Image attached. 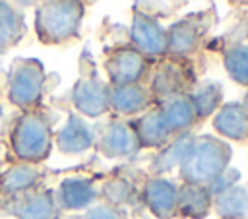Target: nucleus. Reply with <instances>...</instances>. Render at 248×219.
<instances>
[{"instance_id":"f257e3e1","label":"nucleus","mask_w":248,"mask_h":219,"mask_svg":"<svg viewBox=\"0 0 248 219\" xmlns=\"http://www.w3.org/2000/svg\"><path fill=\"white\" fill-rule=\"evenodd\" d=\"M10 153L17 163L41 165L50 157L54 145V132L48 116L39 110H23L10 130Z\"/></svg>"},{"instance_id":"f03ea898","label":"nucleus","mask_w":248,"mask_h":219,"mask_svg":"<svg viewBox=\"0 0 248 219\" xmlns=\"http://www.w3.org/2000/svg\"><path fill=\"white\" fill-rule=\"evenodd\" d=\"M83 16V0H41L33 16L37 39L43 45L68 43L78 37Z\"/></svg>"},{"instance_id":"7ed1b4c3","label":"nucleus","mask_w":248,"mask_h":219,"mask_svg":"<svg viewBox=\"0 0 248 219\" xmlns=\"http://www.w3.org/2000/svg\"><path fill=\"white\" fill-rule=\"evenodd\" d=\"M231 157H232V147L225 140L203 134L200 138H194L188 155L178 167L180 176L184 178V182L207 186L229 167Z\"/></svg>"},{"instance_id":"20e7f679","label":"nucleus","mask_w":248,"mask_h":219,"mask_svg":"<svg viewBox=\"0 0 248 219\" xmlns=\"http://www.w3.org/2000/svg\"><path fill=\"white\" fill-rule=\"evenodd\" d=\"M45 83H46V72H45V64L39 58L33 56L16 58L6 78V95L10 105L19 109L21 112L37 109L45 91Z\"/></svg>"},{"instance_id":"39448f33","label":"nucleus","mask_w":248,"mask_h":219,"mask_svg":"<svg viewBox=\"0 0 248 219\" xmlns=\"http://www.w3.org/2000/svg\"><path fill=\"white\" fill-rule=\"evenodd\" d=\"M4 211L14 219H60L54 190L33 188L19 196L4 198Z\"/></svg>"},{"instance_id":"423d86ee","label":"nucleus","mask_w":248,"mask_h":219,"mask_svg":"<svg viewBox=\"0 0 248 219\" xmlns=\"http://www.w3.org/2000/svg\"><path fill=\"white\" fill-rule=\"evenodd\" d=\"M108 91L110 85L93 74L81 76L72 87V105L83 118H99L108 112Z\"/></svg>"},{"instance_id":"0eeeda50","label":"nucleus","mask_w":248,"mask_h":219,"mask_svg":"<svg viewBox=\"0 0 248 219\" xmlns=\"http://www.w3.org/2000/svg\"><path fill=\"white\" fill-rule=\"evenodd\" d=\"M130 37H132L134 48L143 58H159L167 54V29L159 23L157 17L145 12L134 14Z\"/></svg>"},{"instance_id":"6e6552de","label":"nucleus","mask_w":248,"mask_h":219,"mask_svg":"<svg viewBox=\"0 0 248 219\" xmlns=\"http://www.w3.org/2000/svg\"><path fill=\"white\" fill-rule=\"evenodd\" d=\"M105 70L110 85H130L140 83L147 70V60L132 47H120L108 54L105 60Z\"/></svg>"},{"instance_id":"1a4fd4ad","label":"nucleus","mask_w":248,"mask_h":219,"mask_svg":"<svg viewBox=\"0 0 248 219\" xmlns=\"http://www.w3.org/2000/svg\"><path fill=\"white\" fill-rule=\"evenodd\" d=\"M194 81V72L190 70L188 64L182 60H170L161 64L151 79V93L159 99H170L176 95H184V91L192 85Z\"/></svg>"},{"instance_id":"9d476101","label":"nucleus","mask_w":248,"mask_h":219,"mask_svg":"<svg viewBox=\"0 0 248 219\" xmlns=\"http://www.w3.org/2000/svg\"><path fill=\"white\" fill-rule=\"evenodd\" d=\"M54 145L64 155H81L95 145V132L78 112H70L54 134Z\"/></svg>"},{"instance_id":"9b49d317","label":"nucleus","mask_w":248,"mask_h":219,"mask_svg":"<svg viewBox=\"0 0 248 219\" xmlns=\"http://www.w3.org/2000/svg\"><path fill=\"white\" fill-rule=\"evenodd\" d=\"M99 190L95 186V182L87 176H66L56 192H54V200L60 207V211H81V209H89L93 205V202L97 200Z\"/></svg>"},{"instance_id":"f8f14e48","label":"nucleus","mask_w":248,"mask_h":219,"mask_svg":"<svg viewBox=\"0 0 248 219\" xmlns=\"http://www.w3.org/2000/svg\"><path fill=\"white\" fill-rule=\"evenodd\" d=\"M97 147L108 159L130 157L140 149L132 124L122 122V120H112L103 128L97 140Z\"/></svg>"},{"instance_id":"ddd939ff","label":"nucleus","mask_w":248,"mask_h":219,"mask_svg":"<svg viewBox=\"0 0 248 219\" xmlns=\"http://www.w3.org/2000/svg\"><path fill=\"white\" fill-rule=\"evenodd\" d=\"M178 186L165 176H151L143 184V202L157 219H170L176 213Z\"/></svg>"},{"instance_id":"4468645a","label":"nucleus","mask_w":248,"mask_h":219,"mask_svg":"<svg viewBox=\"0 0 248 219\" xmlns=\"http://www.w3.org/2000/svg\"><path fill=\"white\" fill-rule=\"evenodd\" d=\"M213 128L219 136L232 141H248V112L242 103H225L215 110Z\"/></svg>"},{"instance_id":"2eb2a0df","label":"nucleus","mask_w":248,"mask_h":219,"mask_svg":"<svg viewBox=\"0 0 248 219\" xmlns=\"http://www.w3.org/2000/svg\"><path fill=\"white\" fill-rule=\"evenodd\" d=\"M151 103L149 91L141 83H130V85H110L108 91V110H114L116 114L128 116L138 114L145 110Z\"/></svg>"},{"instance_id":"dca6fc26","label":"nucleus","mask_w":248,"mask_h":219,"mask_svg":"<svg viewBox=\"0 0 248 219\" xmlns=\"http://www.w3.org/2000/svg\"><path fill=\"white\" fill-rule=\"evenodd\" d=\"M39 182H41V171L37 165L16 161L14 165H10L6 171L0 172V194L4 198L19 196L33 188H39Z\"/></svg>"},{"instance_id":"f3484780","label":"nucleus","mask_w":248,"mask_h":219,"mask_svg":"<svg viewBox=\"0 0 248 219\" xmlns=\"http://www.w3.org/2000/svg\"><path fill=\"white\" fill-rule=\"evenodd\" d=\"M213 196L209 194L207 186L184 182L178 188L176 196V211L184 219H205L211 211Z\"/></svg>"},{"instance_id":"a211bd4d","label":"nucleus","mask_w":248,"mask_h":219,"mask_svg":"<svg viewBox=\"0 0 248 219\" xmlns=\"http://www.w3.org/2000/svg\"><path fill=\"white\" fill-rule=\"evenodd\" d=\"M136 138H138V145L140 147H163L170 141L172 134L167 128L159 107L147 110L145 114H141L134 124H132Z\"/></svg>"},{"instance_id":"6ab92c4d","label":"nucleus","mask_w":248,"mask_h":219,"mask_svg":"<svg viewBox=\"0 0 248 219\" xmlns=\"http://www.w3.org/2000/svg\"><path fill=\"white\" fill-rule=\"evenodd\" d=\"M200 23L192 17H184L174 21L167 29V54L174 58H182L192 54L200 43Z\"/></svg>"},{"instance_id":"aec40b11","label":"nucleus","mask_w":248,"mask_h":219,"mask_svg":"<svg viewBox=\"0 0 248 219\" xmlns=\"http://www.w3.org/2000/svg\"><path fill=\"white\" fill-rule=\"evenodd\" d=\"M159 110H161V116H163L167 128L170 130L172 136L188 132V128L198 120L196 112H194V107H192L186 93L161 101Z\"/></svg>"},{"instance_id":"412c9836","label":"nucleus","mask_w":248,"mask_h":219,"mask_svg":"<svg viewBox=\"0 0 248 219\" xmlns=\"http://www.w3.org/2000/svg\"><path fill=\"white\" fill-rule=\"evenodd\" d=\"M25 31L27 27L21 10L8 0H0V52L14 48L23 39Z\"/></svg>"},{"instance_id":"4be33fe9","label":"nucleus","mask_w":248,"mask_h":219,"mask_svg":"<svg viewBox=\"0 0 248 219\" xmlns=\"http://www.w3.org/2000/svg\"><path fill=\"white\" fill-rule=\"evenodd\" d=\"M194 134L190 132H182V134H176L167 145L161 147L159 155L153 159L151 163V169L153 172L161 174V172H169L172 171L174 167H180V163L184 161V157L188 155L192 143H194Z\"/></svg>"},{"instance_id":"5701e85b","label":"nucleus","mask_w":248,"mask_h":219,"mask_svg":"<svg viewBox=\"0 0 248 219\" xmlns=\"http://www.w3.org/2000/svg\"><path fill=\"white\" fill-rule=\"evenodd\" d=\"M213 207L219 219H248V188L231 186L213 196Z\"/></svg>"},{"instance_id":"b1692460","label":"nucleus","mask_w":248,"mask_h":219,"mask_svg":"<svg viewBox=\"0 0 248 219\" xmlns=\"http://www.w3.org/2000/svg\"><path fill=\"white\" fill-rule=\"evenodd\" d=\"M196 118H207L215 114V110L223 103V85L219 81H202L194 87V91L188 95Z\"/></svg>"},{"instance_id":"393cba45","label":"nucleus","mask_w":248,"mask_h":219,"mask_svg":"<svg viewBox=\"0 0 248 219\" xmlns=\"http://www.w3.org/2000/svg\"><path fill=\"white\" fill-rule=\"evenodd\" d=\"M223 66L232 81L248 87V45H236L223 56Z\"/></svg>"},{"instance_id":"a878e982","label":"nucleus","mask_w":248,"mask_h":219,"mask_svg":"<svg viewBox=\"0 0 248 219\" xmlns=\"http://www.w3.org/2000/svg\"><path fill=\"white\" fill-rule=\"evenodd\" d=\"M132 192H134L132 184H130L126 178H122V176H114V178L107 180V182L103 184V190H101L103 198H105L107 203L112 205V207H118V205L126 203V202H130Z\"/></svg>"},{"instance_id":"bb28decb","label":"nucleus","mask_w":248,"mask_h":219,"mask_svg":"<svg viewBox=\"0 0 248 219\" xmlns=\"http://www.w3.org/2000/svg\"><path fill=\"white\" fill-rule=\"evenodd\" d=\"M238 180H240V172H238V169H231V167H227L217 178H213V180L207 184V190H209L211 196H217V194L225 192L227 188L238 184Z\"/></svg>"},{"instance_id":"cd10ccee","label":"nucleus","mask_w":248,"mask_h":219,"mask_svg":"<svg viewBox=\"0 0 248 219\" xmlns=\"http://www.w3.org/2000/svg\"><path fill=\"white\" fill-rule=\"evenodd\" d=\"M83 219H126V215L118 207H112L108 203H99L89 207Z\"/></svg>"},{"instance_id":"c85d7f7f","label":"nucleus","mask_w":248,"mask_h":219,"mask_svg":"<svg viewBox=\"0 0 248 219\" xmlns=\"http://www.w3.org/2000/svg\"><path fill=\"white\" fill-rule=\"evenodd\" d=\"M41 0H12V4L17 8V10H23V8H29V6H37Z\"/></svg>"},{"instance_id":"c756f323","label":"nucleus","mask_w":248,"mask_h":219,"mask_svg":"<svg viewBox=\"0 0 248 219\" xmlns=\"http://www.w3.org/2000/svg\"><path fill=\"white\" fill-rule=\"evenodd\" d=\"M242 107L246 109V112H248V93L244 95V101H242Z\"/></svg>"},{"instance_id":"7c9ffc66","label":"nucleus","mask_w":248,"mask_h":219,"mask_svg":"<svg viewBox=\"0 0 248 219\" xmlns=\"http://www.w3.org/2000/svg\"><path fill=\"white\" fill-rule=\"evenodd\" d=\"M2 120H4V109H2V103H0V126H2Z\"/></svg>"},{"instance_id":"2f4dec72","label":"nucleus","mask_w":248,"mask_h":219,"mask_svg":"<svg viewBox=\"0 0 248 219\" xmlns=\"http://www.w3.org/2000/svg\"><path fill=\"white\" fill-rule=\"evenodd\" d=\"M232 2H236V4H248V0H232Z\"/></svg>"}]
</instances>
